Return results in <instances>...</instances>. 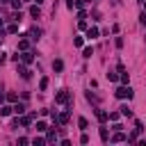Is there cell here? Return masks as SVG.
Wrapping results in <instances>:
<instances>
[{
    "instance_id": "1",
    "label": "cell",
    "mask_w": 146,
    "mask_h": 146,
    "mask_svg": "<svg viewBox=\"0 0 146 146\" xmlns=\"http://www.w3.org/2000/svg\"><path fill=\"white\" fill-rule=\"evenodd\" d=\"M114 94H116V98H132V89H130L128 84H121Z\"/></svg>"
},
{
    "instance_id": "2",
    "label": "cell",
    "mask_w": 146,
    "mask_h": 146,
    "mask_svg": "<svg viewBox=\"0 0 146 146\" xmlns=\"http://www.w3.org/2000/svg\"><path fill=\"white\" fill-rule=\"evenodd\" d=\"M55 100H57L59 105H64V103H68V100H71V94H68L66 89H62V91H57V96H55Z\"/></svg>"
},
{
    "instance_id": "3",
    "label": "cell",
    "mask_w": 146,
    "mask_h": 146,
    "mask_svg": "<svg viewBox=\"0 0 146 146\" xmlns=\"http://www.w3.org/2000/svg\"><path fill=\"white\" fill-rule=\"evenodd\" d=\"M21 62H23V64H32V62H34V55H32L30 50H23V52H21Z\"/></svg>"
},
{
    "instance_id": "4",
    "label": "cell",
    "mask_w": 146,
    "mask_h": 146,
    "mask_svg": "<svg viewBox=\"0 0 146 146\" xmlns=\"http://www.w3.org/2000/svg\"><path fill=\"white\" fill-rule=\"evenodd\" d=\"M96 119H98L100 123H105V121L110 119V114H107V112H103V110H98V112H96Z\"/></svg>"
},
{
    "instance_id": "5",
    "label": "cell",
    "mask_w": 146,
    "mask_h": 146,
    "mask_svg": "<svg viewBox=\"0 0 146 146\" xmlns=\"http://www.w3.org/2000/svg\"><path fill=\"white\" fill-rule=\"evenodd\" d=\"M11 112H14V107H9V105H2L0 107V116H9Z\"/></svg>"
},
{
    "instance_id": "6",
    "label": "cell",
    "mask_w": 146,
    "mask_h": 146,
    "mask_svg": "<svg viewBox=\"0 0 146 146\" xmlns=\"http://www.w3.org/2000/svg\"><path fill=\"white\" fill-rule=\"evenodd\" d=\"M98 34H100V32H98V27H89V30H87V36H89V39H96Z\"/></svg>"
},
{
    "instance_id": "7",
    "label": "cell",
    "mask_w": 146,
    "mask_h": 146,
    "mask_svg": "<svg viewBox=\"0 0 146 146\" xmlns=\"http://www.w3.org/2000/svg\"><path fill=\"white\" fill-rule=\"evenodd\" d=\"M18 73H21V78H25V80H30V75H32V73H30L25 66H18Z\"/></svg>"
},
{
    "instance_id": "8",
    "label": "cell",
    "mask_w": 146,
    "mask_h": 146,
    "mask_svg": "<svg viewBox=\"0 0 146 146\" xmlns=\"http://www.w3.org/2000/svg\"><path fill=\"white\" fill-rule=\"evenodd\" d=\"M30 14H32L34 18H39V14H41V9H39V5H32V7H30Z\"/></svg>"
},
{
    "instance_id": "9",
    "label": "cell",
    "mask_w": 146,
    "mask_h": 146,
    "mask_svg": "<svg viewBox=\"0 0 146 146\" xmlns=\"http://www.w3.org/2000/svg\"><path fill=\"white\" fill-rule=\"evenodd\" d=\"M39 36H41V30L39 27H32L30 30V39H39Z\"/></svg>"
},
{
    "instance_id": "10",
    "label": "cell",
    "mask_w": 146,
    "mask_h": 146,
    "mask_svg": "<svg viewBox=\"0 0 146 146\" xmlns=\"http://www.w3.org/2000/svg\"><path fill=\"white\" fill-rule=\"evenodd\" d=\"M52 68H55V71L59 73V71L64 68V62H62V59H55V62H52Z\"/></svg>"
},
{
    "instance_id": "11",
    "label": "cell",
    "mask_w": 146,
    "mask_h": 146,
    "mask_svg": "<svg viewBox=\"0 0 146 146\" xmlns=\"http://www.w3.org/2000/svg\"><path fill=\"white\" fill-rule=\"evenodd\" d=\"M119 110H121V114H123V116H132V110H130L128 105H121Z\"/></svg>"
},
{
    "instance_id": "12",
    "label": "cell",
    "mask_w": 146,
    "mask_h": 146,
    "mask_svg": "<svg viewBox=\"0 0 146 146\" xmlns=\"http://www.w3.org/2000/svg\"><path fill=\"white\" fill-rule=\"evenodd\" d=\"M78 125H80V130H87V125H89V121H87L84 116H80V119H78Z\"/></svg>"
},
{
    "instance_id": "13",
    "label": "cell",
    "mask_w": 146,
    "mask_h": 146,
    "mask_svg": "<svg viewBox=\"0 0 146 146\" xmlns=\"http://www.w3.org/2000/svg\"><path fill=\"white\" fill-rule=\"evenodd\" d=\"M46 130H48L46 121H36V132H46Z\"/></svg>"
},
{
    "instance_id": "14",
    "label": "cell",
    "mask_w": 146,
    "mask_h": 146,
    "mask_svg": "<svg viewBox=\"0 0 146 146\" xmlns=\"http://www.w3.org/2000/svg\"><path fill=\"white\" fill-rule=\"evenodd\" d=\"M112 141H114V144H116V141H125V135H123V132H119V130H116V135H114V137H112Z\"/></svg>"
},
{
    "instance_id": "15",
    "label": "cell",
    "mask_w": 146,
    "mask_h": 146,
    "mask_svg": "<svg viewBox=\"0 0 146 146\" xmlns=\"http://www.w3.org/2000/svg\"><path fill=\"white\" fill-rule=\"evenodd\" d=\"M119 80H121V84H128V80H130V75H128L125 71H121V75H119Z\"/></svg>"
},
{
    "instance_id": "16",
    "label": "cell",
    "mask_w": 146,
    "mask_h": 146,
    "mask_svg": "<svg viewBox=\"0 0 146 146\" xmlns=\"http://www.w3.org/2000/svg\"><path fill=\"white\" fill-rule=\"evenodd\" d=\"M14 112H16V114H23V112H25V105H23V103H16V105H14Z\"/></svg>"
},
{
    "instance_id": "17",
    "label": "cell",
    "mask_w": 146,
    "mask_h": 146,
    "mask_svg": "<svg viewBox=\"0 0 146 146\" xmlns=\"http://www.w3.org/2000/svg\"><path fill=\"white\" fill-rule=\"evenodd\" d=\"M7 32H9V34H16V32H18V25H16V21H14V23L7 27Z\"/></svg>"
},
{
    "instance_id": "18",
    "label": "cell",
    "mask_w": 146,
    "mask_h": 146,
    "mask_svg": "<svg viewBox=\"0 0 146 146\" xmlns=\"http://www.w3.org/2000/svg\"><path fill=\"white\" fill-rule=\"evenodd\" d=\"M27 46H30L27 39H21V41H18V50H27Z\"/></svg>"
},
{
    "instance_id": "19",
    "label": "cell",
    "mask_w": 146,
    "mask_h": 146,
    "mask_svg": "<svg viewBox=\"0 0 146 146\" xmlns=\"http://www.w3.org/2000/svg\"><path fill=\"white\" fill-rule=\"evenodd\" d=\"M39 89H41V91H46V89H48V78H41V82H39Z\"/></svg>"
},
{
    "instance_id": "20",
    "label": "cell",
    "mask_w": 146,
    "mask_h": 146,
    "mask_svg": "<svg viewBox=\"0 0 146 146\" xmlns=\"http://www.w3.org/2000/svg\"><path fill=\"white\" fill-rule=\"evenodd\" d=\"M100 139H103V141H107V139H110V132H107V128H100Z\"/></svg>"
},
{
    "instance_id": "21",
    "label": "cell",
    "mask_w": 146,
    "mask_h": 146,
    "mask_svg": "<svg viewBox=\"0 0 146 146\" xmlns=\"http://www.w3.org/2000/svg\"><path fill=\"white\" fill-rule=\"evenodd\" d=\"M59 123H68V112H64V114H59Z\"/></svg>"
},
{
    "instance_id": "22",
    "label": "cell",
    "mask_w": 146,
    "mask_h": 146,
    "mask_svg": "<svg viewBox=\"0 0 146 146\" xmlns=\"http://www.w3.org/2000/svg\"><path fill=\"white\" fill-rule=\"evenodd\" d=\"M91 55H94L91 48H84V50H82V57H91Z\"/></svg>"
},
{
    "instance_id": "23",
    "label": "cell",
    "mask_w": 146,
    "mask_h": 146,
    "mask_svg": "<svg viewBox=\"0 0 146 146\" xmlns=\"http://www.w3.org/2000/svg\"><path fill=\"white\" fill-rule=\"evenodd\" d=\"M107 80H110V82H116L119 75H116V73H107Z\"/></svg>"
},
{
    "instance_id": "24",
    "label": "cell",
    "mask_w": 146,
    "mask_h": 146,
    "mask_svg": "<svg viewBox=\"0 0 146 146\" xmlns=\"http://www.w3.org/2000/svg\"><path fill=\"white\" fill-rule=\"evenodd\" d=\"M73 46H78V48H80V46H82V36H75V39H73Z\"/></svg>"
},
{
    "instance_id": "25",
    "label": "cell",
    "mask_w": 146,
    "mask_h": 146,
    "mask_svg": "<svg viewBox=\"0 0 146 146\" xmlns=\"http://www.w3.org/2000/svg\"><path fill=\"white\" fill-rule=\"evenodd\" d=\"M110 121H119V112H110Z\"/></svg>"
},
{
    "instance_id": "26",
    "label": "cell",
    "mask_w": 146,
    "mask_h": 146,
    "mask_svg": "<svg viewBox=\"0 0 146 146\" xmlns=\"http://www.w3.org/2000/svg\"><path fill=\"white\" fill-rule=\"evenodd\" d=\"M32 144H34V146H41V144H43V139H41V137H34V139H32Z\"/></svg>"
},
{
    "instance_id": "27",
    "label": "cell",
    "mask_w": 146,
    "mask_h": 146,
    "mask_svg": "<svg viewBox=\"0 0 146 146\" xmlns=\"http://www.w3.org/2000/svg\"><path fill=\"white\" fill-rule=\"evenodd\" d=\"M11 7L14 9H21V0H11Z\"/></svg>"
},
{
    "instance_id": "28",
    "label": "cell",
    "mask_w": 146,
    "mask_h": 146,
    "mask_svg": "<svg viewBox=\"0 0 146 146\" xmlns=\"http://www.w3.org/2000/svg\"><path fill=\"white\" fill-rule=\"evenodd\" d=\"M139 21H141V25H146V11H144V14L139 16Z\"/></svg>"
},
{
    "instance_id": "29",
    "label": "cell",
    "mask_w": 146,
    "mask_h": 146,
    "mask_svg": "<svg viewBox=\"0 0 146 146\" xmlns=\"http://www.w3.org/2000/svg\"><path fill=\"white\" fill-rule=\"evenodd\" d=\"M7 62V57H5V52H0V64H5Z\"/></svg>"
},
{
    "instance_id": "30",
    "label": "cell",
    "mask_w": 146,
    "mask_h": 146,
    "mask_svg": "<svg viewBox=\"0 0 146 146\" xmlns=\"http://www.w3.org/2000/svg\"><path fill=\"white\" fill-rule=\"evenodd\" d=\"M2 23H5V21H2V18H0V27H2Z\"/></svg>"
},
{
    "instance_id": "31",
    "label": "cell",
    "mask_w": 146,
    "mask_h": 146,
    "mask_svg": "<svg viewBox=\"0 0 146 146\" xmlns=\"http://www.w3.org/2000/svg\"><path fill=\"white\" fill-rule=\"evenodd\" d=\"M41 2H43V0H36V5H41Z\"/></svg>"
},
{
    "instance_id": "32",
    "label": "cell",
    "mask_w": 146,
    "mask_h": 146,
    "mask_svg": "<svg viewBox=\"0 0 146 146\" xmlns=\"http://www.w3.org/2000/svg\"><path fill=\"white\" fill-rule=\"evenodd\" d=\"M0 2H7V0H0Z\"/></svg>"
},
{
    "instance_id": "33",
    "label": "cell",
    "mask_w": 146,
    "mask_h": 146,
    "mask_svg": "<svg viewBox=\"0 0 146 146\" xmlns=\"http://www.w3.org/2000/svg\"><path fill=\"white\" fill-rule=\"evenodd\" d=\"M144 9H146V5H144Z\"/></svg>"
}]
</instances>
